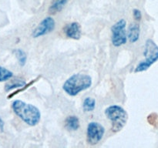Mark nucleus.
Listing matches in <instances>:
<instances>
[{
	"label": "nucleus",
	"mask_w": 158,
	"mask_h": 148,
	"mask_svg": "<svg viewBox=\"0 0 158 148\" xmlns=\"http://www.w3.org/2000/svg\"><path fill=\"white\" fill-rule=\"evenodd\" d=\"M65 126L70 131H77L80 127V120L77 116H69L65 121Z\"/></svg>",
	"instance_id": "10"
},
{
	"label": "nucleus",
	"mask_w": 158,
	"mask_h": 148,
	"mask_svg": "<svg viewBox=\"0 0 158 148\" xmlns=\"http://www.w3.org/2000/svg\"><path fill=\"white\" fill-rule=\"evenodd\" d=\"M92 77L88 74L75 73L69 76L63 85V89L70 97H76L92 86Z\"/></svg>",
	"instance_id": "2"
},
{
	"label": "nucleus",
	"mask_w": 158,
	"mask_h": 148,
	"mask_svg": "<svg viewBox=\"0 0 158 148\" xmlns=\"http://www.w3.org/2000/svg\"><path fill=\"white\" fill-rule=\"evenodd\" d=\"M64 33L66 37L72 39L79 40L81 38V26L77 22L66 25L64 28Z\"/></svg>",
	"instance_id": "8"
},
{
	"label": "nucleus",
	"mask_w": 158,
	"mask_h": 148,
	"mask_svg": "<svg viewBox=\"0 0 158 148\" xmlns=\"http://www.w3.org/2000/svg\"><path fill=\"white\" fill-rule=\"evenodd\" d=\"M13 77V72L4 66H0V83L9 81Z\"/></svg>",
	"instance_id": "15"
},
{
	"label": "nucleus",
	"mask_w": 158,
	"mask_h": 148,
	"mask_svg": "<svg viewBox=\"0 0 158 148\" xmlns=\"http://www.w3.org/2000/svg\"><path fill=\"white\" fill-rule=\"evenodd\" d=\"M4 127H5V123L4 120L2 119V117H0V131L3 132L4 131Z\"/></svg>",
	"instance_id": "17"
},
{
	"label": "nucleus",
	"mask_w": 158,
	"mask_h": 148,
	"mask_svg": "<svg viewBox=\"0 0 158 148\" xmlns=\"http://www.w3.org/2000/svg\"><path fill=\"white\" fill-rule=\"evenodd\" d=\"M105 134L104 126L100 123L93 121L86 128V141L91 146L97 145L103 139Z\"/></svg>",
	"instance_id": "6"
},
{
	"label": "nucleus",
	"mask_w": 158,
	"mask_h": 148,
	"mask_svg": "<svg viewBox=\"0 0 158 148\" xmlns=\"http://www.w3.org/2000/svg\"><path fill=\"white\" fill-rule=\"evenodd\" d=\"M27 84L24 80L21 79H13V80H9L8 83L5 85L4 89L6 92H9L12 89H17V88H23Z\"/></svg>",
	"instance_id": "11"
},
{
	"label": "nucleus",
	"mask_w": 158,
	"mask_h": 148,
	"mask_svg": "<svg viewBox=\"0 0 158 148\" xmlns=\"http://www.w3.org/2000/svg\"><path fill=\"white\" fill-rule=\"evenodd\" d=\"M12 52L16 57L19 66L22 67L26 65V61H27V55H26V52L22 49H15L12 51Z\"/></svg>",
	"instance_id": "14"
},
{
	"label": "nucleus",
	"mask_w": 158,
	"mask_h": 148,
	"mask_svg": "<svg viewBox=\"0 0 158 148\" xmlns=\"http://www.w3.org/2000/svg\"><path fill=\"white\" fill-rule=\"evenodd\" d=\"M106 117L111 122V130L114 133L120 132L126 126L129 115L124 108L119 105H111L104 110Z\"/></svg>",
	"instance_id": "3"
},
{
	"label": "nucleus",
	"mask_w": 158,
	"mask_h": 148,
	"mask_svg": "<svg viewBox=\"0 0 158 148\" xmlns=\"http://www.w3.org/2000/svg\"><path fill=\"white\" fill-rule=\"evenodd\" d=\"M12 109L19 118L30 126H36L41 120V112L39 108L23 100H14L12 103Z\"/></svg>",
	"instance_id": "1"
},
{
	"label": "nucleus",
	"mask_w": 158,
	"mask_h": 148,
	"mask_svg": "<svg viewBox=\"0 0 158 148\" xmlns=\"http://www.w3.org/2000/svg\"><path fill=\"white\" fill-rule=\"evenodd\" d=\"M67 4V0H52L50 6L49 7V12L52 15L61 12Z\"/></svg>",
	"instance_id": "12"
},
{
	"label": "nucleus",
	"mask_w": 158,
	"mask_h": 148,
	"mask_svg": "<svg viewBox=\"0 0 158 148\" xmlns=\"http://www.w3.org/2000/svg\"><path fill=\"white\" fill-rule=\"evenodd\" d=\"M140 26L137 23H132L130 24L127 31V37L131 43H137L140 39Z\"/></svg>",
	"instance_id": "9"
},
{
	"label": "nucleus",
	"mask_w": 158,
	"mask_h": 148,
	"mask_svg": "<svg viewBox=\"0 0 158 148\" xmlns=\"http://www.w3.org/2000/svg\"><path fill=\"white\" fill-rule=\"evenodd\" d=\"M96 108V100L92 97H86L83 103V109L84 112H92Z\"/></svg>",
	"instance_id": "13"
},
{
	"label": "nucleus",
	"mask_w": 158,
	"mask_h": 148,
	"mask_svg": "<svg viewBox=\"0 0 158 148\" xmlns=\"http://www.w3.org/2000/svg\"><path fill=\"white\" fill-rule=\"evenodd\" d=\"M127 22L121 18L111 26V43L115 47L125 45L128 40L127 32Z\"/></svg>",
	"instance_id": "5"
},
{
	"label": "nucleus",
	"mask_w": 158,
	"mask_h": 148,
	"mask_svg": "<svg viewBox=\"0 0 158 148\" xmlns=\"http://www.w3.org/2000/svg\"><path fill=\"white\" fill-rule=\"evenodd\" d=\"M133 15H134V18L136 21H140L142 18V13L140 12V10H139L138 9H134L133 10Z\"/></svg>",
	"instance_id": "16"
},
{
	"label": "nucleus",
	"mask_w": 158,
	"mask_h": 148,
	"mask_svg": "<svg viewBox=\"0 0 158 148\" xmlns=\"http://www.w3.org/2000/svg\"><path fill=\"white\" fill-rule=\"evenodd\" d=\"M143 56L145 57L144 60L140 62L134 69V72L136 73L148 70L158 60V46L151 39L147 40L145 43Z\"/></svg>",
	"instance_id": "4"
},
{
	"label": "nucleus",
	"mask_w": 158,
	"mask_h": 148,
	"mask_svg": "<svg viewBox=\"0 0 158 148\" xmlns=\"http://www.w3.org/2000/svg\"><path fill=\"white\" fill-rule=\"evenodd\" d=\"M56 21L52 17L47 16L43 18L38 26L33 29L32 32V36L33 38H40L45 35L50 33L55 29Z\"/></svg>",
	"instance_id": "7"
}]
</instances>
